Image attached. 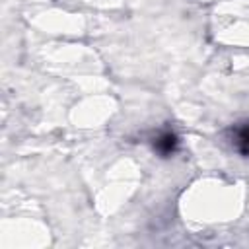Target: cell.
Masks as SVG:
<instances>
[{
    "label": "cell",
    "instance_id": "1",
    "mask_svg": "<svg viewBox=\"0 0 249 249\" xmlns=\"http://www.w3.org/2000/svg\"><path fill=\"white\" fill-rule=\"evenodd\" d=\"M177 148H179V138H177V134L171 132V130H165V132H161V134H158V136L154 138V150H156L160 156H163V158L171 156Z\"/></svg>",
    "mask_w": 249,
    "mask_h": 249
},
{
    "label": "cell",
    "instance_id": "2",
    "mask_svg": "<svg viewBox=\"0 0 249 249\" xmlns=\"http://www.w3.org/2000/svg\"><path fill=\"white\" fill-rule=\"evenodd\" d=\"M233 144H235V148H237L241 154L249 156V124L237 126V128L233 130Z\"/></svg>",
    "mask_w": 249,
    "mask_h": 249
}]
</instances>
